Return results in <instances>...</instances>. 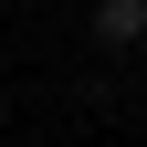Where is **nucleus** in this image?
<instances>
[{"label":"nucleus","mask_w":147,"mask_h":147,"mask_svg":"<svg viewBox=\"0 0 147 147\" xmlns=\"http://www.w3.org/2000/svg\"><path fill=\"white\" fill-rule=\"evenodd\" d=\"M84 21H95V42H147V0H95V11H84Z\"/></svg>","instance_id":"obj_1"}]
</instances>
